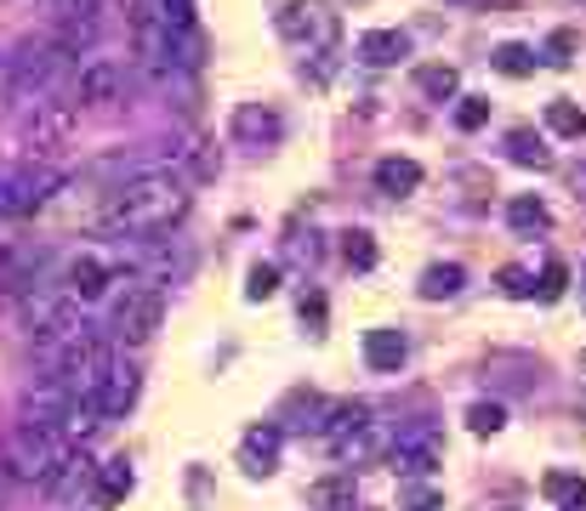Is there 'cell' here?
Returning a JSON list of instances; mask_svg holds the SVG:
<instances>
[{
    "label": "cell",
    "mask_w": 586,
    "mask_h": 511,
    "mask_svg": "<svg viewBox=\"0 0 586 511\" xmlns=\"http://www.w3.org/2000/svg\"><path fill=\"white\" fill-rule=\"evenodd\" d=\"M188 217V188L171 171H137L103 199V228L120 239H149Z\"/></svg>",
    "instance_id": "6da1fadb"
},
{
    "label": "cell",
    "mask_w": 586,
    "mask_h": 511,
    "mask_svg": "<svg viewBox=\"0 0 586 511\" xmlns=\"http://www.w3.org/2000/svg\"><path fill=\"white\" fill-rule=\"evenodd\" d=\"M109 370H115V347L97 335L91 324H80V330L52 352V375H46V381L63 392V403H97Z\"/></svg>",
    "instance_id": "7a4b0ae2"
},
{
    "label": "cell",
    "mask_w": 586,
    "mask_h": 511,
    "mask_svg": "<svg viewBox=\"0 0 586 511\" xmlns=\"http://www.w3.org/2000/svg\"><path fill=\"white\" fill-rule=\"evenodd\" d=\"M69 449H75V443L63 438L58 421L23 415V421L12 427V438H7V478H18V483H52Z\"/></svg>",
    "instance_id": "3957f363"
},
{
    "label": "cell",
    "mask_w": 586,
    "mask_h": 511,
    "mask_svg": "<svg viewBox=\"0 0 586 511\" xmlns=\"http://www.w3.org/2000/svg\"><path fill=\"white\" fill-rule=\"evenodd\" d=\"M7 69H12V86H18V91L58 97V80H63L69 69H80V58H69V51H63L52 34H40V40H23V46H18V58H12Z\"/></svg>",
    "instance_id": "277c9868"
},
{
    "label": "cell",
    "mask_w": 586,
    "mask_h": 511,
    "mask_svg": "<svg viewBox=\"0 0 586 511\" xmlns=\"http://www.w3.org/2000/svg\"><path fill=\"white\" fill-rule=\"evenodd\" d=\"M166 319V290L155 279H126V295L115 301V341L142 347Z\"/></svg>",
    "instance_id": "5b68a950"
},
{
    "label": "cell",
    "mask_w": 586,
    "mask_h": 511,
    "mask_svg": "<svg viewBox=\"0 0 586 511\" xmlns=\"http://www.w3.org/2000/svg\"><path fill=\"white\" fill-rule=\"evenodd\" d=\"M58 188L63 177L52 166H7L0 171V217H34Z\"/></svg>",
    "instance_id": "8992f818"
},
{
    "label": "cell",
    "mask_w": 586,
    "mask_h": 511,
    "mask_svg": "<svg viewBox=\"0 0 586 511\" xmlns=\"http://www.w3.org/2000/svg\"><path fill=\"white\" fill-rule=\"evenodd\" d=\"M274 23H279V34L290 46H308V51H330L336 34H341V18L325 7V0H285Z\"/></svg>",
    "instance_id": "52a82bcc"
},
{
    "label": "cell",
    "mask_w": 586,
    "mask_h": 511,
    "mask_svg": "<svg viewBox=\"0 0 586 511\" xmlns=\"http://www.w3.org/2000/svg\"><path fill=\"white\" fill-rule=\"evenodd\" d=\"M387 467L399 478H427L433 467H445V432L416 421V427H399L394 443H387Z\"/></svg>",
    "instance_id": "ba28073f"
},
{
    "label": "cell",
    "mask_w": 586,
    "mask_h": 511,
    "mask_svg": "<svg viewBox=\"0 0 586 511\" xmlns=\"http://www.w3.org/2000/svg\"><path fill=\"white\" fill-rule=\"evenodd\" d=\"M23 137H29V148H40V153L63 148V142L75 137V102H63V97H34V109H29V120H23Z\"/></svg>",
    "instance_id": "9c48e42d"
},
{
    "label": "cell",
    "mask_w": 586,
    "mask_h": 511,
    "mask_svg": "<svg viewBox=\"0 0 586 511\" xmlns=\"http://www.w3.org/2000/svg\"><path fill=\"white\" fill-rule=\"evenodd\" d=\"M115 284V268L103 262V255H75V262L63 268V295L69 301H97Z\"/></svg>",
    "instance_id": "30bf717a"
},
{
    "label": "cell",
    "mask_w": 586,
    "mask_h": 511,
    "mask_svg": "<svg viewBox=\"0 0 586 511\" xmlns=\"http://www.w3.org/2000/svg\"><path fill=\"white\" fill-rule=\"evenodd\" d=\"M285 137V120L274 109H262V102H239L234 109V142H246V148H274Z\"/></svg>",
    "instance_id": "8fae6325"
},
{
    "label": "cell",
    "mask_w": 586,
    "mask_h": 511,
    "mask_svg": "<svg viewBox=\"0 0 586 511\" xmlns=\"http://www.w3.org/2000/svg\"><path fill=\"white\" fill-rule=\"evenodd\" d=\"M279 443H285V432L274 421H262V427H251L246 438H239V460H246L251 478H268L279 467Z\"/></svg>",
    "instance_id": "7c38bea8"
},
{
    "label": "cell",
    "mask_w": 586,
    "mask_h": 511,
    "mask_svg": "<svg viewBox=\"0 0 586 511\" xmlns=\"http://www.w3.org/2000/svg\"><path fill=\"white\" fill-rule=\"evenodd\" d=\"M115 91H120V63L86 58L75 69V102H115Z\"/></svg>",
    "instance_id": "4fadbf2b"
},
{
    "label": "cell",
    "mask_w": 586,
    "mask_h": 511,
    "mask_svg": "<svg viewBox=\"0 0 586 511\" xmlns=\"http://www.w3.org/2000/svg\"><path fill=\"white\" fill-rule=\"evenodd\" d=\"M405 358H410V341H405V330H365V364L370 370H381V375H399L405 370Z\"/></svg>",
    "instance_id": "5bb4252c"
},
{
    "label": "cell",
    "mask_w": 586,
    "mask_h": 511,
    "mask_svg": "<svg viewBox=\"0 0 586 511\" xmlns=\"http://www.w3.org/2000/svg\"><path fill=\"white\" fill-rule=\"evenodd\" d=\"M370 421V403H359V398H341V403H325V421H319V438L330 443V449H341L359 427Z\"/></svg>",
    "instance_id": "9a60e30c"
},
{
    "label": "cell",
    "mask_w": 586,
    "mask_h": 511,
    "mask_svg": "<svg viewBox=\"0 0 586 511\" xmlns=\"http://www.w3.org/2000/svg\"><path fill=\"white\" fill-rule=\"evenodd\" d=\"M354 500H359L354 472H325V478L308 483V505L314 511H354Z\"/></svg>",
    "instance_id": "2e32d148"
},
{
    "label": "cell",
    "mask_w": 586,
    "mask_h": 511,
    "mask_svg": "<svg viewBox=\"0 0 586 511\" xmlns=\"http://www.w3.org/2000/svg\"><path fill=\"white\" fill-rule=\"evenodd\" d=\"M359 58H365L370 69H394L399 58H410V34H405V29H370V34L359 40Z\"/></svg>",
    "instance_id": "e0dca14e"
},
{
    "label": "cell",
    "mask_w": 586,
    "mask_h": 511,
    "mask_svg": "<svg viewBox=\"0 0 586 511\" xmlns=\"http://www.w3.org/2000/svg\"><path fill=\"white\" fill-rule=\"evenodd\" d=\"M131 403H137V370L115 364L109 381H103V392H97V415H103V421H120Z\"/></svg>",
    "instance_id": "ac0fdd59"
},
{
    "label": "cell",
    "mask_w": 586,
    "mask_h": 511,
    "mask_svg": "<svg viewBox=\"0 0 586 511\" xmlns=\"http://www.w3.org/2000/svg\"><path fill=\"white\" fill-rule=\"evenodd\" d=\"M416 188H421V166L405 160V153H387V160L376 166V193L405 199V193H416Z\"/></svg>",
    "instance_id": "d6986e66"
},
{
    "label": "cell",
    "mask_w": 586,
    "mask_h": 511,
    "mask_svg": "<svg viewBox=\"0 0 586 511\" xmlns=\"http://www.w3.org/2000/svg\"><path fill=\"white\" fill-rule=\"evenodd\" d=\"M507 160H513V166H529V171H547V166H553V148L535 137L529 126H513V131H507Z\"/></svg>",
    "instance_id": "ffe728a7"
},
{
    "label": "cell",
    "mask_w": 586,
    "mask_h": 511,
    "mask_svg": "<svg viewBox=\"0 0 586 511\" xmlns=\"http://www.w3.org/2000/svg\"><path fill=\"white\" fill-rule=\"evenodd\" d=\"M131 460L126 454H115V460H103V467H97V500H103V505H120L126 494H131Z\"/></svg>",
    "instance_id": "44dd1931"
},
{
    "label": "cell",
    "mask_w": 586,
    "mask_h": 511,
    "mask_svg": "<svg viewBox=\"0 0 586 511\" xmlns=\"http://www.w3.org/2000/svg\"><path fill=\"white\" fill-rule=\"evenodd\" d=\"M507 228H513V233H547L553 217H547V204H542V199L518 193V199H507Z\"/></svg>",
    "instance_id": "7402d4cb"
},
{
    "label": "cell",
    "mask_w": 586,
    "mask_h": 511,
    "mask_svg": "<svg viewBox=\"0 0 586 511\" xmlns=\"http://www.w3.org/2000/svg\"><path fill=\"white\" fill-rule=\"evenodd\" d=\"M416 91L433 97V102H450V97L461 91V74H456L450 63H421V69H416Z\"/></svg>",
    "instance_id": "603a6c76"
},
{
    "label": "cell",
    "mask_w": 586,
    "mask_h": 511,
    "mask_svg": "<svg viewBox=\"0 0 586 511\" xmlns=\"http://www.w3.org/2000/svg\"><path fill=\"white\" fill-rule=\"evenodd\" d=\"M547 131L580 142V137H586V109H580V102H569V97H553V102H547Z\"/></svg>",
    "instance_id": "cb8c5ba5"
},
{
    "label": "cell",
    "mask_w": 586,
    "mask_h": 511,
    "mask_svg": "<svg viewBox=\"0 0 586 511\" xmlns=\"http://www.w3.org/2000/svg\"><path fill=\"white\" fill-rule=\"evenodd\" d=\"M461 284H467V273H461L456 262H433V268L421 273V284H416V290H421L427 301H450Z\"/></svg>",
    "instance_id": "d4e9b609"
},
{
    "label": "cell",
    "mask_w": 586,
    "mask_h": 511,
    "mask_svg": "<svg viewBox=\"0 0 586 511\" xmlns=\"http://www.w3.org/2000/svg\"><path fill=\"white\" fill-rule=\"evenodd\" d=\"M507 80H524V74H535V51L529 46H518V40H507V46H496V58H490Z\"/></svg>",
    "instance_id": "484cf974"
},
{
    "label": "cell",
    "mask_w": 586,
    "mask_h": 511,
    "mask_svg": "<svg viewBox=\"0 0 586 511\" xmlns=\"http://www.w3.org/2000/svg\"><path fill=\"white\" fill-rule=\"evenodd\" d=\"M341 255H348V268L370 273V268H376V239H370L365 228H354V233H341Z\"/></svg>",
    "instance_id": "4316f807"
},
{
    "label": "cell",
    "mask_w": 586,
    "mask_h": 511,
    "mask_svg": "<svg viewBox=\"0 0 586 511\" xmlns=\"http://www.w3.org/2000/svg\"><path fill=\"white\" fill-rule=\"evenodd\" d=\"M399 505H405V511H438V505H445V494H438L433 483L405 478V483H399Z\"/></svg>",
    "instance_id": "83f0119b"
},
{
    "label": "cell",
    "mask_w": 586,
    "mask_h": 511,
    "mask_svg": "<svg viewBox=\"0 0 586 511\" xmlns=\"http://www.w3.org/2000/svg\"><path fill=\"white\" fill-rule=\"evenodd\" d=\"M542 494L558 500V505H564V500H580V494H586V478H580V472H547V478H542Z\"/></svg>",
    "instance_id": "f1b7e54d"
},
{
    "label": "cell",
    "mask_w": 586,
    "mask_h": 511,
    "mask_svg": "<svg viewBox=\"0 0 586 511\" xmlns=\"http://www.w3.org/2000/svg\"><path fill=\"white\" fill-rule=\"evenodd\" d=\"M467 427H473L478 438H496V432L507 427V409H501V403H473V409H467Z\"/></svg>",
    "instance_id": "f546056e"
},
{
    "label": "cell",
    "mask_w": 586,
    "mask_h": 511,
    "mask_svg": "<svg viewBox=\"0 0 586 511\" xmlns=\"http://www.w3.org/2000/svg\"><path fill=\"white\" fill-rule=\"evenodd\" d=\"M569 58H575V29H553L542 63H547V69H569Z\"/></svg>",
    "instance_id": "4dcf8cb0"
},
{
    "label": "cell",
    "mask_w": 586,
    "mask_h": 511,
    "mask_svg": "<svg viewBox=\"0 0 586 511\" xmlns=\"http://www.w3.org/2000/svg\"><path fill=\"white\" fill-rule=\"evenodd\" d=\"M274 290H279V268H274V262H257L251 279H246V295H251V301H268Z\"/></svg>",
    "instance_id": "1f68e13d"
},
{
    "label": "cell",
    "mask_w": 586,
    "mask_h": 511,
    "mask_svg": "<svg viewBox=\"0 0 586 511\" xmlns=\"http://www.w3.org/2000/svg\"><path fill=\"white\" fill-rule=\"evenodd\" d=\"M564 290H569V268H564V262H547V268H542V284H535V295H542V301H558Z\"/></svg>",
    "instance_id": "d6a6232c"
},
{
    "label": "cell",
    "mask_w": 586,
    "mask_h": 511,
    "mask_svg": "<svg viewBox=\"0 0 586 511\" xmlns=\"http://www.w3.org/2000/svg\"><path fill=\"white\" fill-rule=\"evenodd\" d=\"M484 120H490V97H461V109H456V126H461V131H478Z\"/></svg>",
    "instance_id": "836d02e7"
},
{
    "label": "cell",
    "mask_w": 586,
    "mask_h": 511,
    "mask_svg": "<svg viewBox=\"0 0 586 511\" xmlns=\"http://www.w3.org/2000/svg\"><path fill=\"white\" fill-rule=\"evenodd\" d=\"M501 295H513V301H529V295H535V279H529L524 268H501Z\"/></svg>",
    "instance_id": "e575fe53"
},
{
    "label": "cell",
    "mask_w": 586,
    "mask_h": 511,
    "mask_svg": "<svg viewBox=\"0 0 586 511\" xmlns=\"http://www.w3.org/2000/svg\"><path fill=\"white\" fill-rule=\"evenodd\" d=\"M12 102H18V86H12V69H7V63H0V120H7V114H12Z\"/></svg>",
    "instance_id": "d590c367"
},
{
    "label": "cell",
    "mask_w": 586,
    "mask_h": 511,
    "mask_svg": "<svg viewBox=\"0 0 586 511\" xmlns=\"http://www.w3.org/2000/svg\"><path fill=\"white\" fill-rule=\"evenodd\" d=\"M302 319H314V324H325V301H319V295H302Z\"/></svg>",
    "instance_id": "8d00e7d4"
},
{
    "label": "cell",
    "mask_w": 586,
    "mask_h": 511,
    "mask_svg": "<svg viewBox=\"0 0 586 511\" xmlns=\"http://www.w3.org/2000/svg\"><path fill=\"white\" fill-rule=\"evenodd\" d=\"M564 511H586V494L580 500H564Z\"/></svg>",
    "instance_id": "74e56055"
},
{
    "label": "cell",
    "mask_w": 586,
    "mask_h": 511,
    "mask_svg": "<svg viewBox=\"0 0 586 511\" xmlns=\"http://www.w3.org/2000/svg\"><path fill=\"white\" fill-rule=\"evenodd\" d=\"M580 370H586V352H580Z\"/></svg>",
    "instance_id": "f35d334b"
},
{
    "label": "cell",
    "mask_w": 586,
    "mask_h": 511,
    "mask_svg": "<svg viewBox=\"0 0 586 511\" xmlns=\"http://www.w3.org/2000/svg\"><path fill=\"white\" fill-rule=\"evenodd\" d=\"M0 171H7V160H0Z\"/></svg>",
    "instance_id": "ab89813d"
}]
</instances>
